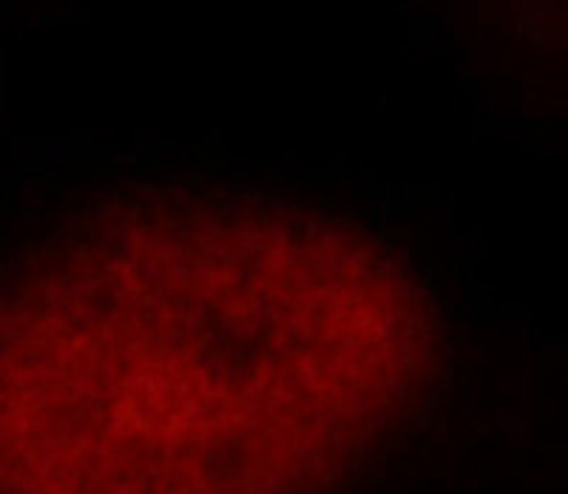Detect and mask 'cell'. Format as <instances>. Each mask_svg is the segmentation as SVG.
<instances>
[{
  "instance_id": "6da1fadb",
  "label": "cell",
  "mask_w": 568,
  "mask_h": 494,
  "mask_svg": "<svg viewBox=\"0 0 568 494\" xmlns=\"http://www.w3.org/2000/svg\"><path fill=\"white\" fill-rule=\"evenodd\" d=\"M446 361L418 264L349 216L100 199L0 290V494H349Z\"/></svg>"
}]
</instances>
